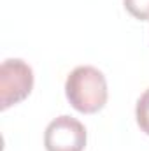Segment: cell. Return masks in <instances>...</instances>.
<instances>
[{
  "label": "cell",
  "instance_id": "obj_1",
  "mask_svg": "<svg viewBox=\"0 0 149 151\" xmlns=\"http://www.w3.org/2000/svg\"><path fill=\"white\" fill-rule=\"evenodd\" d=\"M65 93L75 111L84 114L97 113L107 102L105 76L91 65L75 67L67 77Z\"/></svg>",
  "mask_w": 149,
  "mask_h": 151
},
{
  "label": "cell",
  "instance_id": "obj_2",
  "mask_svg": "<svg viewBox=\"0 0 149 151\" xmlns=\"http://www.w3.org/2000/svg\"><path fill=\"white\" fill-rule=\"evenodd\" d=\"M34 88V72L19 58H9L0 67V107L7 109L25 100Z\"/></svg>",
  "mask_w": 149,
  "mask_h": 151
},
{
  "label": "cell",
  "instance_id": "obj_3",
  "mask_svg": "<svg viewBox=\"0 0 149 151\" xmlns=\"http://www.w3.org/2000/svg\"><path fill=\"white\" fill-rule=\"evenodd\" d=\"M46 151H82L86 146V128L72 116H58L44 134Z\"/></svg>",
  "mask_w": 149,
  "mask_h": 151
},
{
  "label": "cell",
  "instance_id": "obj_4",
  "mask_svg": "<svg viewBox=\"0 0 149 151\" xmlns=\"http://www.w3.org/2000/svg\"><path fill=\"white\" fill-rule=\"evenodd\" d=\"M135 116H137V123H139L140 130L146 132L149 135V88L140 95V99L137 100Z\"/></svg>",
  "mask_w": 149,
  "mask_h": 151
},
{
  "label": "cell",
  "instance_id": "obj_5",
  "mask_svg": "<svg viewBox=\"0 0 149 151\" xmlns=\"http://www.w3.org/2000/svg\"><path fill=\"white\" fill-rule=\"evenodd\" d=\"M123 2H125L126 11L133 18L142 19V21L149 19V0H123Z\"/></svg>",
  "mask_w": 149,
  "mask_h": 151
}]
</instances>
